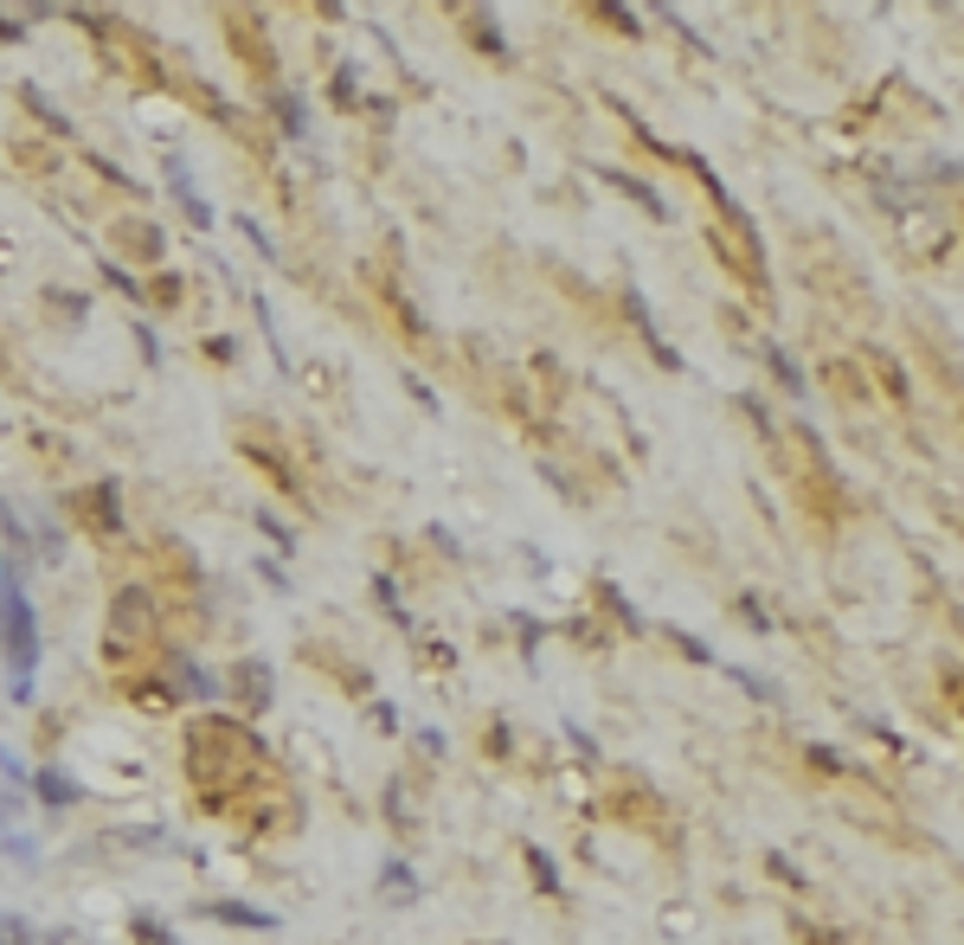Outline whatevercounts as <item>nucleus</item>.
I'll return each mask as SVG.
<instances>
[{"mask_svg": "<svg viewBox=\"0 0 964 945\" xmlns=\"http://www.w3.org/2000/svg\"><path fill=\"white\" fill-rule=\"evenodd\" d=\"M13 586H20V579L7 572V560H0V611H7V599H13Z\"/></svg>", "mask_w": 964, "mask_h": 945, "instance_id": "9d476101", "label": "nucleus"}, {"mask_svg": "<svg viewBox=\"0 0 964 945\" xmlns=\"http://www.w3.org/2000/svg\"><path fill=\"white\" fill-rule=\"evenodd\" d=\"M0 643H7V663H13V701H26L33 695V669H39V618L20 586H13V599L0 611Z\"/></svg>", "mask_w": 964, "mask_h": 945, "instance_id": "f257e3e1", "label": "nucleus"}, {"mask_svg": "<svg viewBox=\"0 0 964 945\" xmlns=\"http://www.w3.org/2000/svg\"><path fill=\"white\" fill-rule=\"evenodd\" d=\"M277 116H283V129H290V136H309V116H302L297 97H277Z\"/></svg>", "mask_w": 964, "mask_h": 945, "instance_id": "0eeeda50", "label": "nucleus"}, {"mask_svg": "<svg viewBox=\"0 0 964 945\" xmlns=\"http://www.w3.org/2000/svg\"><path fill=\"white\" fill-rule=\"evenodd\" d=\"M20 824V792H0V836H13Z\"/></svg>", "mask_w": 964, "mask_h": 945, "instance_id": "6e6552de", "label": "nucleus"}, {"mask_svg": "<svg viewBox=\"0 0 964 945\" xmlns=\"http://www.w3.org/2000/svg\"><path fill=\"white\" fill-rule=\"evenodd\" d=\"M0 945H39V933L26 920H13V913H0Z\"/></svg>", "mask_w": 964, "mask_h": 945, "instance_id": "423d86ee", "label": "nucleus"}, {"mask_svg": "<svg viewBox=\"0 0 964 945\" xmlns=\"http://www.w3.org/2000/svg\"><path fill=\"white\" fill-rule=\"evenodd\" d=\"M168 181H174V200H181V213H186V219H193V226H200V232L213 226V213H206V200H200V193L186 187V168H181V161H168Z\"/></svg>", "mask_w": 964, "mask_h": 945, "instance_id": "7ed1b4c3", "label": "nucleus"}, {"mask_svg": "<svg viewBox=\"0 0 964 945\" xmlns=\"http://www.w3.org/2000/svg\"><path fill=\"white\" fill-rule=\"evenodd\" d=\"M0 772H7V778H13V792H20V785H33V772H26V765H20V759L7 753V747H0Z\"/></svg>", "mask_w": 964, "mask_h": 945, "instance_id": "1a4fd4ad", "label": "nucleus"}, {"mask_svg": "<svg viewBox=\"0 0 964 945\" xmlns=\"http://www.w3.org/2000/svg\"><path fill=\"white\" fill-rule=\"evenodd\" d=\"M33 792L45 797V810H72L77 797V778H65V772H33Z\"/></svg>", "mask_w": 964, "mask_h": 945, "instance_id": "f03ea898", "label": "nucleus"}, {"mask_svg": "<svg viewBox=\"0 0 964 945\" xmlns=\"http://www.w3.org/2000/svg\"><path fill=\"white\" fill-rule=\"evenodd\" d=\"M0 856H7V862H20V869H39V842H33L26 830L0 836Z\"/></svg>", "mask_w": 964, "mask_h": 945, "instance_id": "20e7f679", "label": "nucleus"}, {"mask_svg": "<svg viewBox=\"0 0 964 945\" xmlns=\"http://www.w3.org/2000/svg\"><path fill=\"white\" fill-rule=\"evenodd\" d=\"M206 920H225V926H245V933H264V926H270V913H245V908H232V901H225V908H206Z\"/></svg>", "mask_w": 964, "mask_h": 945, "instance_id": "39448f33", "label": "nucleus"}]
</instances>
